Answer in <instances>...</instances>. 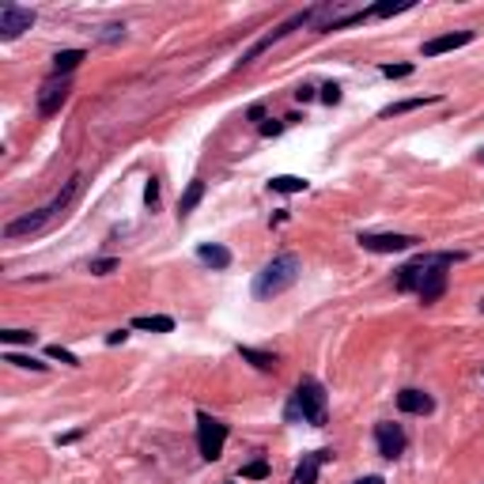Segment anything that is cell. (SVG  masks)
I'll use <instances>...</instances> for the list:
<instances>
[{"mask_svg": "<svg viewBox=\"0 0 484 484\" xmlns=\"http://www.w3.org/2000/svg\"><path fill=\"white\" fill-rule=\"evenodd\" d=\"M76 190H80V178H72L69 185H64V193L53 197L46 208H38V212H30V216H19V219H8V224H4V238H19V235H35V231H42L76 197Z\"/></svg>", "mask_w": 484, "mask_h": 484, "instance_id": "7a4b0ae2", "label": "cell"}, {"mask_svg": "<svg viewBox=\"0 0 484 484\" xmlns=\"http://www.w3.org/2000/svg\"><path fill=\"white\" fill-rule=\"evenodd\" d=\"M125 337H129V333H125V329H114V333H110V337H106V345H125Z\"/></svg>", "mask_w": 484, "mask_h": 484, "instance_id": "d6a6232c", "label": "cell"}, {"mask_svg": "<svg viewBox=\"0 0 484 484\" xmlns=\"http://www.w3.org/2000/svg\"><path fill=\"white\" fill-rule=\"evenodd\" d=\"M329 458H333V450H314V454H303V461L292 473V484H318V469H322V461H329Z\"/></svg>", "mask_w": 484, "mask_h": 484, "instance_id": "4fadbf2b", "label": "cell"}, {"mask_svg": "<svg viewBox=\"0 0 484 484\" xmlns=\"http://www.w3.org/2000/svg\"><path fill=\"white\" fill-rule=\"evenodd\" d=\"M117 265H121L117 258H98V261H91V272H95V277H110Z\"/></svg>", "mask_w": 484, "mask_h": 484, "instance_id": "4316f807", "label": "cell"}, {"mask_svg": "<svg viewBox=\"0 0 484 484\" xmlns=\"http://www.w3.org/2000/svg\"><path fill=\"white\" fill-rule=\"evenodd\" d=\"M466 258V254H435V261L427 265V272H424V280H420V303L427 306V303H439L443 299V292H446V280H450V265H458V261Z\"/></svg>", "mask_w": 484, "mask_h": 484, "instance_id": "277c9868", "label": "cell"}, {"mask_svg": "<svg viewBox=\"0 0 484 484\" xmlns=\"http://www.w3.org/2000/svg\"><path fill=\"white\" fill-rule=\"evenodd\" d=\"M413 8V0H382V4L371 8V16L375 19H390V16H398V12H409Z\"/></svg>", "mask_w": 484, "mask_h": 484, "instance_id": "7402d4cb", "label": "cell"}, {"mask_svg": "<svg viewBox=\"0 0 484 484\" xmlns=\"http://www.w3.org/2000/svg\"><path fill=\"white\" fill-rule=\"evenodd\" d=\"M0 340H4V345H30V340H35V333H30V329H4V333H0Z\"/></svg>", "mask_w": 484, "mask_h": 484, "instance_id": "d4e9b609", "label": "cell"}, {"mask_svg": "<svg viewBox=\"0 0 484 484\" xmlns=\"http://www.w3.org/2000/svg\"><path fill=\"white\" fill-rule=\"evenodd\" d=\"M477 159H480V163H484V148H480V151H477Z\"/></svg>", "mask_w": 484, "mask_h": 484, "instance_id": "e575fe53", "label": "cell"}, {"mask_svg": "<svg viewBox=\"0 0 484 484\" xmlns=\"http://www.w3.org/2000/svg\"><path fill=\"white\" fill-rule=\"evenodd\" d=\"M439 95H420V98H405V103H393L382 110V117H393V114H409V110H420V106H435Z\"/></svg>", "mask_w": 484, "mask_h": 484, "instance_id": "e0dca14e", "label": "cell"}, {"mask_svg": "<svg viewBox=\"0 0 484 484\" xmlns=\"http://www.w3.org/2000/svg\"><path fill=\"white\" fill-rule=\"evenodd\" d=\"M224 443H227V424L208 413H197V446H201V458L216 461L224 454Z\"/></svg>", "mask_w": 484, "mask_h": 484, "instance_id": "8992f818", "label": "cell"}, {"mask_svg": "<svg viewBox=\"0 0 484 484\" xmlns=\"http://www.w3.org/2000/svg\"><path fill=\"white\" fill-rule=\"evenodd\" d=\"M480 311H484V303H480Z\"/></svg>", "mask_w": 484, "mask_h": 484, "instance_id": "d590c367", "label": "cell"}, {"mask_svg": "<svg viewBox=\"0 0 484 484\" xmlns=\"http://www.w3.org/2000/svg\"><path fill=\"white\" fill-rule=\"evenodd\" d=\"M398 409L409 413V416H427L435 409V401H432V393H424V390H401L398 393Z\"/></svg>", "mask_w": 484, "mask_h": 484, "instance_id": "5bb4252c", "label": "cell"}, {"mask_svg": "<svg viewBox=\"0 0 484 484\" xmlns=\"http://www.w3.org/2000/svg\"><path fill=\"white\" fill-rule=\"evenodd\" d=\"M238 356H242V359H250L258 371H272V367H277V356H272V352H258V348L238 345Z\"/></svg>", "mask_w": 484, "mask_h": 484, "instance_id": "44dd1931", "label": "cell"}, {"mask_svg": "<svg viewBox=\"0 0 484 484\" xmlns=\"http://www.w3.org/2000/svg\"><path fill=\"white\" fill-rule=\"evenodd\" d=\"M83 57H87L83 50H61L57 57H53V76H69V72H72V69H76V64H80Z\"/></svg>", "mask_w": 484, "mask_h": 484, "instance_id": "ac0fdd59", "label": "cell"}, {"mask_svg": "<svg viewBox=\"0 0 484 484\" xmlns=\"http://www.w3.org/2000/svg\"><path fill=\"white\" fill-rule=\"evenodd\" d=\"M4 363H16V367H27V371H46V363H38L35 356H19V352H8Z\"/></svg>", "mask_w": 484, "mask_h": 484, "instance_id": "cb8c5ba5", "label": "cell"}, {"mask_svg": "<svg viewBox=\"0 0 484 484\" xmlns=\"http://www.w3.org/2000/svg\"><path fill=\"white\" fill-rule=\"evenodd\" d=\"M322 103H325V106H337V103H340V83H325V87H322Z\"/></svg>", "mask_w": 484, "mask_h": 484, "instance_id": "f1b7e54d", "label": "cell"}, {"mask_svg": "<svg viewBox=\"0 0 484 484\" xmlns=\"http://www.w3.org/2000/svg\"><path fill=\"white\" fill-rule=\"evenodd\" d=\"M311 19H318V8H306V12H295V16H288V19H284V23H280V27H272L269 35H261V38L254 42V46H250L246 53H242V61L235 64V69H250V64H254V61L261 57V53H265V50L272 46V42L288 38L295 27H306V23H311Z\"/></svg>", "mask_w": 484, "mask_h": 484, "instance_id": "3957f363", "label": "cell"}, {"mask_svg": "<svg viewBox=\"0 0 484 484\" xmlns=\"http://www.w3.org/2000/svg\"><path fill=\"white\" fill-rule=\"evenodd\" d=\"M35 8H19V4H4L0 8V38L4 42H12V38H19L23 30H30L35 27Z\"/></svg>", "mask_w": 484, "mask_h": 484, "instance_id": "ba28073f", "label": "cell"}, {"mask_svg": "<svg viewBox=\"0 0 484 484\" xmlns=\"http://www.w3.org/2000/svg\"><path fill=\"white\" fill-rule=\"evenodd\" d=\"M382 76L386 80H405V76H413V64H382Z\"/></svg>", "mask_w": 484, "mask_h": 484, "instance_id": "83f0119b", "label": "cell"}, {"mask_svg": "<svg viewBox=\"0 0 484 484\" xmlns=\"http://www.w3.org/2000/svg\"><path fill=\"white\" fill-rule=\"evenodd\" d=\"M352 484H386L382 477H359V480H352Z\"/></svg>", "mask_w": 484, "mask_h": 484, "instance_id": "836d02e7", "label": "cell"}, {"mask_svg": "<svg viewBox=\"0 0 484 484\" xmlns=\"http://www.w3.org/2000/svg\"><path fill=\"white\" fill-rule=\"evenodd\" d=\"M121 35H125V27H106L103 30V42H117Z\"/></svg>", "mask_w": 484, "mask_h": 484, "instance_id": "1f68e13d", "label": "cell"}, {"mask_svg": "<svg viewBox=\"0 0 484 484\" xmlns=\"http://www.w3.org/2000/svg\"><path fill=\"white\" fill-rule=\"evenodd\" d=\"M144 201H148V208H156V201H159V182L156 178L144 185Z\"/></svg>", "mask_w": 484, "mask_h": 484, "instance_id": "f546056e", "label": "cell"}, {"mask_svg": "<svg viewBox=\"0 0 484 484\" xmlns=\"http://www.w3.org/2000/svg\"><path fill=\"white\" fill-rule=\"evenodd\" d=\"M295 98H299V103H311V98H314V87H311V83L295 87Z\"/></svg>", "mask_w": 484, "mask_h": 484, "instance_id": "4dcf8cb0", "label": "cell"}, {"mask_svg": "<svg viewBox=\"0 0 484 484\" xmlns=\"http://www.w3.org/2000/svg\"><path fill=\"white\" fill-rule=\"evenodd\" d=\"M432 261H435V254H420L416 261H409V265H401L398 277H393V288L398 292H420V280H424V272H427Z\"/></svg>", "mask_w": 484, "mask_h": 484, "instance_id": "8fae6325", "label": "cell"}, {"mask_svg": "<svg viewBox=\"0 0 484 484\" xmlns=\"http://www.w3.org/2000/svg\"><path fill=\"white\" fill-rule=\"evenodd\" d=\"M197 261L208 265V269H227L231 265V250L219 246V242H201V246H197Z\"/></svg>", "mask_w": 484, "mask_h": 484, "instance_id": "9a60e30c", "label": "cell"}, {"mask_svg": "<svg viewBox=\"0 0 484 484\" xmlns=\"http://www.w3.org/2000/svg\"><path fill=\"white\" fill-rule=\"evenodd\" d=\"M295 405H299L306 424L325 427L329 405H325V390H322V382H318V379H299V386H295Z\"/></svg>", "mask_w": 484, "mask_h": 484, "instance_id": "5b68a950", "label": "cell"}, {"mask_svg": "<svg viewBox=\"0 0 484 484\" xmlns=\"http://www.w3.org/2000/svg\"><path fill=\"white\" fill-rule=\"evenodd\" d=\"M477 38L473 30H450V35H439V38H427L424 42V57H439V53H450V50H461Z\"/></svg>", "mask_w": 484, "mask_h": 484, "instance_id": "7c38bea8", "label": "cell"}, {"mask_svg": "<svg viewBox=\"0 0 484 484\" xmlns=\"http://www.w3.org/2000/svg\"><path fill=\"white\" fill-rule=\"evenodd\" d=\"M201 197H204V182L197 178V182H190L185 185V193H182V201H178V216H190L197 204H201Z\"/></svg>", "mask_w": 484, "mask_h": 484, "instance_id": "d6986e66", "label": "cell"}, {"mask_svg": "<svg viewBox=\"0 0 484 484\" xmlns=\"http://www.w3.org/2000/svg\"><path fill=\"white\" fill-rule=\"evenodd\" d=\"M69 91H72L69 76H50V80L42 83V91H38V114H42V117H53V114L64 106Z\"/></svg>", "mask_w": 484, "mask_h": 484, "instance_id": "9c48e42d", "label": "cell"}, {"mask_svg": "<svg viewBox=\"0 0 484 484\" xmlns=\"http://www.w3.org/2000/svg\"><path fill=\"white\" fill-rule=\"evenodd\" d=\"M306 178H295V174H277V178L269 182V190L272 193H306Z\"/></svg>", "mask_w": 484, "mask_h": 484, "instance_id": "ffe728a7", "label": "cell"}, {"mask_svg": "<svg viewBox=\"0 0 484 484\" xmlns=\"http://www.w3.org/2000/svg\"><path fill=\"white\" fill-rule=\"evenodd\" d=\"M299 258L295 254H280V258H272L265 269L254 277V299H272V295H280V292H288L295 280H299Z\"/></svg>", "mask_w": 484, "mask_h": 484, "instance_id": "6da1fadb", "label": "cell"}, {"mask_svg": "<svg viewBox=\"0 0 484 484\" xmlns=\"http://www.w3.org/2000/svg\"><path fill=\"white\" fill-rule=\"evenodd\" d=\"M242 477H246V480H265L269 477V461H246V466H242Z\"/></svg>", "mask_w": 484, "mask_h": 484, "instance_id": "603a6c76", "label": "cell"}, {"mask_svg": "<svg viewBox=\"0 0 484 484\" xmlns=\"http://www.w3.org/2000/svg\"><path fill=\"white\" fill-rule=\"evenodd\" d=\"M133 329H148V333H171V329H174V318H167V314H140V318H133Z\"/></svg>", "mask_w": 484, "mask_h": 484, "instance_id": "2e32d148", "label": "cell"}, {"mask_svg": "<svg viewBox=\"0 0 484 484\" xmlns=\"http://www.w3.org/2000/svg\"><path fill=\"white\" fill-rule=\"evenodd\" d=\"M363 250H371V254H405V250H413L416 242V235H398V231H386V235H375V231H363V235L356 238Z\"/></svg>", "mask_w": 484, "mask_h": 484, "instance_id": "52a82bcc", "label": "cell"}, {"mask_svg": "<svg viewBox=\"0 0 484 484\" xmlns=\"http://www.w3.org/2000/svg\"><path fill=\"white\" fill-rule=\"evenodd\" d=\"M405 432H401V424H390V420H382V424H375V446H379V454L382 458H398V454H405Z\"/></svg>", "mask_w": 484, "mask_h": 484, "instance_id": "30bf717a", "label": "cell"}, {"mask_svg": "<svg viewBox=\"0 0 484 484\" xmlns=\"http://www.w3.org/2000/svg\"><path fill=\"white\" fill-rule=\"evenodd\" d=\"M46 356H50V359H61L64 367H80V359H76L69 348H61V345H50V348H46Z\"/></svg>", "mask_w": 484, "mask_h": 484, "instance_id": "484cf974", "label": "cell"}]
</instances>
